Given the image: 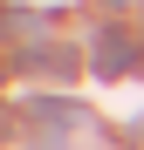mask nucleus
Returning <instances> with one entry per match:
<instances>
[{
    "instance_id": "nucleus-1",
    "label": "nucleus",
    "mask_w": 144,
    "mask_h": 150,
    "mask_svg": "<svg viewBox=\"0 0 144 150\" xmlns=\"http://www.w3.org/2000/svg\"><path fill=\"white\" fill-rule=\"evenodd\" d=\"M130 62H137V48H130V34H117V28H103L96 34V75H103V82H117V75H130Z\"/></svg>"
},
{
    "instance_id": "nucleus-2",
    "label": "nucleus",
    "mask_w": 144,
    "mask_h": 150,
    "mask_svg": "<svg viewBox=\"0 0 144 150\" xmlns=\"http://www.w3.org/2000/svg\"><path fill=\"white\" fill-rule=\"evenodd\" d=\"M124 7H137V0H124Z\"/></svg>"
}]
</instances>
